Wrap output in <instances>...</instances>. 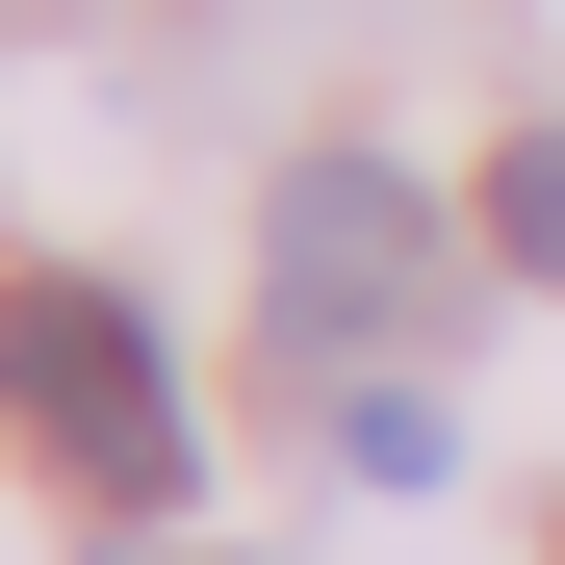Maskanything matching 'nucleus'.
I'll list each match as a JSON object with an SVG mask.
<instances>
[{"label":"nucleus","mask_w":565,"mask_h":565,"mask_svg":"<svg viewBox=\"0 0 565 565\" xmlns=\"http://www.w3.org/2000/svg\"><path fill=\"white\" fill-rule=\"evenodd\" d=\"M489 257H514V282H565V129H514V154H489Z\"/></svg>","instance_id":"3"},{"label":"nucleus","mask_w":565,"mask_h":565,"mask_svg":"<svg viewBox=\"0 0 565 565\" xmlns=\"http://www.w3.org/2000/svg\"><path fill=\"white\" fill-rule=\"evenodd\" d=\"M437 180L412 154H282V206H257V334H309V360H386L437 309Z\"/></svg>","instance_id":"2"},{"label":"nucleus","mask_w":565,"mask_h":565,"mask_svg":"<svg viewBox=\"0 0 565 565\" xmlns=\"http://www.w3.org/2000/svg\"><path fill=\"white\" fill-rule=\"evenodd\" d=\"M0 412H26L104 514H180V386H154V309L129 282H77V257L0 282Z\"/></svg>","instance_id":"1"}]
</instances>
